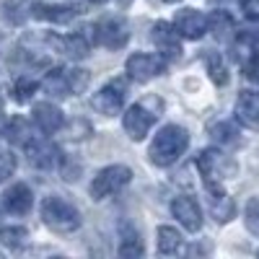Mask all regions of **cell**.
Listing matches in <instances>:
<instances>
[{
	"label": "cell",
	"instance_id": "obj_31",
	"mask_svg": "<svg viewBox=\"0 0 259 259\" xmlns=\"http://www.w3.org/2000/svg\"><path fill=\"white\" fill-rule=\"evenodd\" d=\"M16 168V158L11 153H0V182H6Z\"/></svg>",
	"mask_w": 259,
	"mask_h": 259
},
{
	"label": "cell",
	"instance_id": "obj_4",
	"mask_svg": "<svg viewBox=\"0 0 259 259\" xmlns=\"http://www.w3.org/2000/svg\"><path fill=\"white\" fill-rule=\"evenodd\" d=\"M197 166H200V174L205 179V187L223 184V179H228V177L236 174V163L228 156H223L221 150H215V148L202 150L200 158H197Z\"/></svg>",
	"mask_w": 259,
	"mask_h": 259
},
{
	"label": "cell",
	"instance_id": "obj_19",
	"mask_svg": "<svg viewBox=\"0 0 259 259\" xmlns=\"http://www.w3.org/2000/svg\"><path fill=\"white\" fill-rule=\"evenodd\" d=\"M52 45L55 50H60L62 55H68L73 60H83V57H89V45H85V39L73 34V36H57L52 39Z\"/></svg>",
	"mask_w": 259,
	"mask_h": 259
},
{
	"label": "cell",
	"instance_id": "obj_14",
	"mask_svg": "<svg viewBox=\"0 0 259 259\" xmlns=\"http://www.w3.org/2000/svg\"><path fill=\"white\" fill-rule=\"evenodd\" d=\"M26 153H29V163L36 168H55L60 163V148L50 140H31L26 145Z\"/></svg>",
	"mask_w": 259,
	"mask_h": 259
},
{
	"label": "cell",
	"instance_id": "obj_6",
	"mask_svg": "<svg viewBox=\"0 0 259 259\" xmlns=\"http://www.w3.org/2000/svg\"><path fill=\"white\" fill-rule=\"evenodd\" d=\"M156 117H158V112L156 109H148V99H145L140 104H133L124 112L122 127H124V133L130 135V140H143L150 133V127L156 124Z\"/></svg>",
	"mask_w": 259,
	"mask_h": 259
},
{
	"label": "cell",
	"instance_id": "obj_11",
	"mask_svg": "<svg viewBox=\"0 0 259 259\" xmlns=\"http://www.w3.org/2000/svg\"><path fill=\"white\" fill-rule=\"evenodd\" d=\"M174 29L184 39H200L207 31V16H202L197 8H184L174 18Z\"/></svg>",
	"mask_w": 259,
	"mask_h": 259
},
{
	"label": "cell",
	"instance_id": "obj_10",
	"mask_svg": "<svg viewBox=\"0 0 259 259\" xmlns=\"http://www.w3.org/2000/svg\"><path fill=\"white\" fill-rule=\"evenodd\" d=\"M124 70L133 80L145 83L150 78H156L158 73H163V57L161 55H133L127 60Z\"/></svg>",
	"mask_w": 259,
	"mask_h": 259
},
{
	"label": "cell",
	"instance_id": "obj_3",
	"mask_svg": "<svg viewBox=\"0 0 259 259\" xmlns=\"http://www.w3.org/2000/svg\"><path fill=\"white\" fill-rule=\"evenodd\" d=\"M130 179H133V171H130L127 166H122V163L106 166V168L99 171V174L94 177V182H91V197L94 200L112 197V194H117L122 187L130 184Z\"/></svg>",
	"mask_w": 259,
	"mask_h": 259
},
{
	"label": "cell",
	"instance_id": "obj_23",
	"mask_svg": "<svg viewBox=\"0 0 259 259\" xmlns=\"http://www.w3.org/2000/svg\"><path fill=\"white\" fill-rule=\"evenodd\" d=\"M207 29L212 31L215 39H228L233 31V18L226 11H212L207 18Z\"/></svg>",
	"mask_w": 259,
	"mask_h": 259
},
{
	"label": "cell",
	"instance_id": "obj_16",
	"mask_svg": "<svg viewBox=\"0 0 259 259\" xmlns=\"http://www.w3.org/2000/svg\"><path fill=\"white\" fill-rule=\"evenodd\" d=\"M236 117L246 127H259V94L256 91H241L236 99Z\"/></svg>",
	"mask_w": 259,
	"mask_h": 259
},
{
	"label": "cell",
	"instance_id": "obj_1",
	"mask_svg": "<svg viewBox=\"0 0 259 259\" xmlns=\"http://www.w3.org/2000/svg\"><path fill=\"white\" fill-rule=\"evenodd\" d=\"M189 145V133L182 124H166L158 130V135L150 143L148 156L156 166H171L182 158V153Z\"/></svg>",
	"mask_w": 259,
	"mask_h": 259
},
{
	"label": "cell",
	"instance_id": "obj_5",
	"mask_svg": "<svg viewBox=\"0 0 259 259\" xmlns=\"http://www.w3.org/2000/svg\"><path fill=\"white\" fill-rule=\"evenodd\" d=\"M124 99H127V80L124 78H112L109 83H104L99 89V94L91 99V104H94V109H99V114L117 117Z\"/></svg>",
	"mask_w": 259,
	"mask_h": 259
},
{
	"label": "cell",
	"instance_id": "obj_24",
	"mask_svg": "<svg viewBox=\"0 0 259 259\" xmlns=\"http://www.w3.org/2000/svg\"><path fill=\"white\" fill-rule=\"evenodd\" d=\"M210 138L221 145H236L239 143V127L233 122H215L210 127Z\"/></svg>",
	"mask_w": 259,
	"mask_h": 259
},
{
	"label": "cell",
	"instance_id": "obj_25",
	"mask_svg": "<svg viewBox=\"0 0 259 259\" xmlns=\"http://www.w3.org/2000/svg\"><path fill=\"white\" fill-rule=\"evenodd\" d=\"M29 239V233L24 226H6V228H0V244L8 246V249H21L26 244Z\"/></svg>",
	"mask_w": 259,
	"mask_h": 259
},
{
	"label": "cell",
	"instance_id": "obj_2",
	"mask_svg": "<svg viewBox=\"0 0 259 259\" xmlns=\"http://www.w3.org/2000/svg\"><path fill=\"white\" fill-rule=\"evenodd\" d=\"M39 212H41V221H45L52 231H57V233H73V231L80 228L78 207L70 205L68 200H62V197H55V194H50V197L41 200Z\"/></svg>",
	"mask_w": 259,
	"mask_h": 259
},
{
	"label": "cell",
	"instance_id": "obj_34",
	"mask_svg": "<svg viewBox=\"0 0 259 259\" xmlns=\"http://www.w3.org/2000/svg\"><path fill=\"white\" fill-rule=\"evenodd\" d=\"M0 112H3V104H0Z\"/></svg>",
	"mask_w": 259,
	"mask_h": 259
},
{
	"label": "cell",
	"instance_id": "obj_21",
	"mask_svg": "<svg viewBox=\"0 0 259 259\" xmlns=\"http://www.w3.org/2000/svg\"><path fill=\"white\" fill-rule=\"evenodd\" d=\"M182 249V233L171 226H161L158 228V254H177Z\"/></svg>",
	"mask_w": 259,
	"mask_h": 259
},
{
	"label": "cell",
	"instance_id": "obj_22",
	"mask_svg": "<svg viewBox=\"0 0 259 259\" xmlns=\"http://www.w3.org/2000/svg\"><path fill=\"white\" fill-rule=\"evenodd\" d=\"M119 254L122 256H140L143 254V241L133 226H124L119 233Z\"/></svg>",
	"mask_w": 259,
	"mask_h": 259
},
{
	"label": "cell",
	"instance_id": "obj_17",
	"mask_svg": "<svg viewBox=\"0 0 259 259\" xmlns=\"http://www.w3.org/2000/svg\"><path fill=\"white\" fill-rule=\"evenodd\" d=\"M41 89H45L50 96H60V99L70 96L73 91H70L68 68H52V70L45 75V80H41Z\"/></svg>",
	"mask_w": 259,
	"mask_h": 259
},
{
	"label": "cell",
	"instance_id": "obj_32",
	"mask_svg": "<svg viewBox=\"0 0 259 259\" xmlns=\"http://www.w3.org/2000/svg\"><path fill=\"white\" fill-rule=\"evenodd\" d=\"M239 3L249 21H259V0H239Z\"/></svg>",
	"mask_w": 259,
	"mask_h": 259
},
{
	"label": "cell",
	"instance_id": "obj_26",
	"mask_svg": "<svg viewBox=\"0 0 259 259\" xmlns=\"http://www.w3.org/2000/svg\"><path fill=\"white\" fill-rule=\"evenodd\" d=\"M13 99L18 101V104H24V101H29L31 99V94H36V83L31 80V78H16V83H13Z\"/></svg>",
	"mask_w": 259,
	"mask_h": 259
},
{
	"label": "cell",
	"instance_id": "obj_27",
	"mask_svg": "<svg viewBox=\"0 0 259 259\" xmlns=\"http://www.w3.org/2000/svg\"><path fill=\"white\" fill-rule=\"evenodd\" d=\"M244 223L249 228V233L259 236V197H251L246 202V210H244Z\"/></svg>",
	"mask_w": 259,
	"mask_h": 259
},
{
	"label": "cell",
	"instance_id": "obj_33",
	"mask_svg": "<svg viewBox=\"0 0 259 259\" xmlns=\"http://www.w3.org/2000/svg\"><path fill=\"white\" fill-rule=\"evenodd\" d=\"M166 3H179V0H166Z\"/></svg>",
	"mask_w": 259,
	"mask_h": 259
},
{
	"label": "cell",
	"instance_id": "obj_8",
	"mask_svg": "<svg viewBox=\"0 0 259 259\" xmlns=\"http://www.w3.org/2000/svg\"><path fill=\"white\" fill-rule=\"evenodd\" d=\"M130 31L122 18H104L96 24V41L106 50H119L127 45Z\"/></svg>",
	"mask_w": 259,
	"mask_h": 259
},
{
	"label": "cell",
	"instance_id": "obj_9",
	"mask_svg": "<svg viewBox=\"0 0 259 259\" xmlns=\"http://www.w3.org/2000/svg\"><path fill=\"white\" fill-rule=\"evenodd\" d=\"M171 212L174 218L189 231V233H197L202 228V210L197 205V200L189 197V194H179V197L171 202Z\"/></svg>",
	"mask_w": 259,
	"mask_h": 259
},
{
	"label": "cell",
	"instance_id": "obj_28",
	"mask_svg": "<svg viewBox=\"0 0 259 259\" xmlns=\"http://www.w3.org/2000/svg\"><path fill=\"white\" fill-rule=\"evenodd\" d=\"M207 70L212 75V80L218 83V85H226L228 75H226V65L221 60V55H207Z\"/></svg>",
	"mask_w": 259,
	"mask_h": 259
},
{
	"label": "cell",
	"instance_id": "obj_13",
	"mask_svg": "<svg viewBox=\"0 0 259 259\" xmlns=\"http://www.w3.org/2000/svg\"><path fill=\"white\" fill-rule=\"evenodd\" d=\"M31 205H34V194H31L29 184H24V182H16L3 192V207L13 215H26L31 210Z\"/></svg>",
	"mask_w": 259,
	"mask_h": 259
},
{
	"label": "cell",
	"instance_id": "obj_18",
	"mask_svg": "<svg viewBox=\"0 0 259 259\" xmlns=\"http://www.w3.org/2000/svg\"><path fill=\"white\" fill-rule=\"evenodd\" d=\"M31 16L50 21V24H68V21H73L78 16V11L73 6H34Z\"/></svg>",
	"mask_w": 259,
	"mask_h": 259
},
{
	"label": "cell",
	"instance_id": "obj_30",
	"mask_svg": "<svg viewBox=\"0 0 259 259\" xmlns=\"http://www.w3.org/2000/svg\"><path fill=\"white\" fill-rule=\"evenodd\" d=\"M244 73H246V78H249L251 83L259 85V52H256V50H254V52L249 55V60L244 62Z\"/></svg>",
	"mask_w": 259,
	"mask_h": 259
},
{
	"label": "cell",
	"instance_id": "obj_7",
	"mask_svg": "<svg viewBox=\"0 0 259 259\" xmlns=\"http://www.w3.org/2000/svg\"><path fill=\"white\" fill-rule=\"evenodd\" d=\"M150 39H153V45H156V50H158V55L163 60L182 57V34L171 24H166V21L153 24V34H150Z\"/></svg>",
	"mask_w": 259,
	"mask_h": 259
},
{
	"label": "cell",
	"instance_id": "obj_15",
	"mask_svg": "<svg viewBox=\"0 0 259 259\" xmlns=\"http://www.w3.org/2000/svg\"><path fill=\"white\" fill-rule=\"evenodd\" d=\"M207 205H210V215L218 223H228L236 212V205L223 192V184H210L207 187Z\"/></svg>",
	"mask_w": 259,
	"mask_h": 259
},
{
	"label": "cell",
	"instance_id": "obj_20",
	"mask_svg": "<svg viewBox=\"0 0 259 259\" xmlns=\"http://www.w3.org/2000/svg\"><path fill=\"white\" fill-rule=\"evenodd\" d=\"M6 135H8L11 143H18V145H29V143L36 138V135H34V130H31V124H29L26 119H21V117H16V119L8 122Z\"/></svg>",
	"mask_w": 259,
	"mask_h": 259
},
{
	"label": "cell",
	"instance_id": "obj_12",
	"mask_svg": "<svg viewBox=\"0 0 259 259\" xmlns=\"http://www.w3.org/2000/svg\"><path fill=\"white\" fill-rule=\"evenodd\" d=\"M31 119H34V124H36L45 135L57 133V130L65 124L62 109H60V106H55V104H50V101H39V104H34Z\"/></svg>",
	"mask_w": 259,
	"mask_h": 259
},
{
	"label": "cell",
	"instance_id": "obj_29",
	"mask_svg": "<svg viewBox=\"0 0 259 259\" xmlns=\"http://www.w3.org/2000/svg\"><path fill=\"white\" fill-rule=\"evenodd\" d=\"M68 78H70V91L73 94H80L85 91V85H89V73L85 70H68Z\"/></svg>",
	"mask_w": 259,
	"mask_h": 259
}]
</instances>
